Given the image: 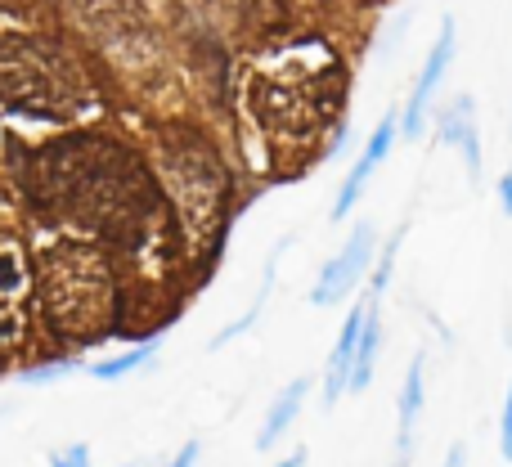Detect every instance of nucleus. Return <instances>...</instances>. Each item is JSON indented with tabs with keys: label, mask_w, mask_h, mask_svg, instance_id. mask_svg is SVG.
Segmentation results:
<instances>
[{
	"label": "nucleus",
	"mask_w": 512,
	"mask_h": 467,
	"mask_svg": "<svg viewBox=\"0 0 512 467\" xmlns=\"http://www.w3.org/2000/svg\"><path fill=\"white\" fill-rule=\"evenodd\" d=\"M360 324H364V297L355 301V310L342 319V333H337L333 351L324 364V409H333L337 400L351 391V369H355V342H360Z\"/></svg>",
	"instance_id": "obj_13"
},
{
	"label": "nucleus",
	"mask_w": 512,
	"mask_h": 467,
	"mask_svg": "<svg viewBox=\"0 0 512 467\" xmlns=\"http://www.w3.org/2000/svg\"><path fill=\"white\" fill-rule=\"evenodd\" d=\"M373 261H378V225L360 221L351 230V238L319 270L315 288H310V306H337V301H346L373 274Z\"/></svg>",
	"instance_id": "obj_7"
},
{
	"label": "nucleus",
	"mask_w": 512,
	"mask_h": 467,
	"mask_svg": "<svg viewBox=\"0 0 512 467\" xmlns=\"http://www.w3.org/2000/svg\"><path fill=\"white\" fill-rule=\"evenodd\" d=\"M36 306L63 346H90L117 333L126 288L117 279L113 247L99 238H54L36 252Z\"/></svg>",
	"instance_id": "obj_2"
},
{
	"label": "nucleus",
	"mask_w": 512,
	"mask_h": 467,
	"mask_svg": "<svg viewBox=\"0 0 512 467\" xmlns=\"http://www.w3.org/2000/svg\"><path fill=\"white\" fill-rule=\"evenodd\" d=\"M499 207H504V216H512V167L499 176Z\"/></svg>",
	"instance_id": "obj_22"
},
{
	"label": "nucleus",
	"mask_w": 512,
	"mask_h": 467,
	"mask_svg": "<svg viewBox=\"0 0 512 467\" xmlns=\"http://www.w3.org/2000/svg\"><path fill=\"white\" fill-rule=\"evenodd\" d=\"M400 140V108H387L382 113V122L373 126V135L364 140V153L355 158V167L342 176V185H337V198H333V221H346V216L360 207V198H364V189H369V180L378 176V167L391 158V144Z\"/></svg>",
	"instance_id": "obj_10"
},
{
	"label": "nucleus",
	"mask_w": 512,
	"mask_h": 467,
	"mask_svg": "<svg viewBox=\"0 0 512 467\" xmlns=\"http://www.w3.org/2000/svg\"><path fill=\"white\" fill-rule=\"evenodd\" d=\"M306 459H310V454H306V450H301V445H297V450H292L288 459H279L274 467H306Z\"/></svg>",
	"instance_id": "obj_24"
},
{
	"label": "nucleus",
	"mask_w": 512,
	"mask_h": 467,
	"mask_svg": "<svg viewBox=\"0 0 512 467\" xmlns=\"http://www.w3.org/2000/svg\"><path fill=\"white\" fill-rule=\"evenodd\" d=\"M153 167H158V180L167 189L171 212H176L189 247L194 252L216 247L234 203V176L221 149L194 126H167L153 144Z\"/></svg>",
	"instance_id": "obj_4"
},
{
	"label": "nucleus",
	"mask_w": 512,
	"mask_h": 467,
	"mask_svg": "<svg viewBox=\"0 0 512 467\" xmlns=\"http://www.w3.org/2000/svg\"><path fill=\"white\" fill-rule=\"evenodd\" d=\"M508 126H512V122H508Z\"/></svg>",
	"instance_id": "obj_26"
},
{
	"label": "nucleus",
	"mask_w": 512,
	"mask_h": 467,
	"mask_svg": "<svg viewBox=\"0 0 512 467\" xmlns=\"http://www.w3.org/2000/svg\"><path fill=\"white\" fill-rule=\"evenodd\" d=\"M198 459H203V445H198V441H185L176 454H171L167 467H198Z\"/></svg>",
	"instance_id": "obj_21"
},
{
	"label": "nucleus",
	"mask_w": 512,
	"mask_h": 467,
	"mask_svg": "<svg viewBox=\"0 0 512 467\" xmlns=\"http://www.w3.org/2000/svg\"><path fill=\"white\" fill-rule=\"evenodd\" d=\"M423 405H427V355L418 351L414 360H409L405 382H400V396H396V467H409V459H414Z\"/></svg>",
	"instance_id": "obj_12"
},
{
	"label": "nucleus",
	"mask_w": 512,
	"mask_h": 467,
	"mask_svg": "<svg viewBox=\"0 0 512 467\" xmlns=\"http://www.w3.org/2000/svg\"><path fill=\"white\" fill-rule=\"evenodd\" d=\"M122 467H167V463H158V459H131V463H122Z\"/></svg>",
	"instance_id": "obj_25"
},
{
	"label": "nucleus",
	"mask_w": 512,
	"mask_h": 467,
	"mask_svg": "<svg viewBox=\"0 0 512 467\" xmlns=\"http://www.w3.org/2000/svg\"><path fill=\"white\" fill-rule=\"evenodd\" d=\"M342 95V68L324 45H279L252 68L248 104L274 144L310 140L333 122Z\"/></svg>",
	"instance_id": "obj_3"
},
{
	"label": "nucleus",
	"mask_w": 512,
	"mask_h": 467,
	"mask_svg": "<svg viewBox=\"0 0 512 467\" xmlns=\"http://www.w3.org/2000/svg\"><path fill=\"white\" fill-rule=\"evenodd\" d=\"M432 126H436V140H441L445 149H459V153H463V162H468V176H472V185H477V180H481V167H486V153H481L477 99H472V95L445 99V104L432 113Z\"/></svg>",
	"instance_id": "obj_11"
},
{
	"label": "nucleus",
	"mask_w": 512,
	"mask_h": 467,
	"mask_svg": "<svg viewBox=\"0 0 512 467\" xmlns=\"http://www.w3.org/2000/svg\"><path fill=\"white\" fill-rule=\"evenodd\" d=\"M454 45H459V27H454V18H441L436 45L427 50L423 68H418V77H414V90H409L405 108H400V131H405V140H418V135L427 131V122H432L436 90H441L445 72H450V63H454Z\"/></svg>",
	"instance_id": "obj_9"
},
{
	"label": "nucleus",
	"mask_w": 512,
	"mask_h": 467,
	"mask_svg": "<svg viewBox=\"0 0 512 467\" xmlns=\"http://www.w3.org/2000/svg\"><path fill=\"white\" fill-rule=\"evenodd\" d=\"M306 400H310V378H292L288 387H279V396L270 400V409H265V418H261V432H256V450L270 454L274 445H279L283 436L292 432V423L301 418Z\"/></svg>",
	"instance_id": "obj_14"
},
{
	"label": "nucleus",
	"mask_w": 512,
	"mask_h": 467,
	"mask_svg": "<svg viewBox=\"0 0 512 467\" xmlns=\"http://www.w3.org/2000/svg\"><path fill=\"white\" fill-rule=\"evenodd\" d=\"M283 243H288V238H283ZM283 243L274 247V252H270V261H265V274H261V292H256V301H252L248 310H243L239 319H234V324H225L221 333H216L212 342H207V346H212V351H221V346H230L234 337H243V333H248V328H256V324H261V310H265V301H270V292H274V270H279V252H283Z\"/></svg>",
	"instance_id": "obj_16"
},
{
	"label": "nucleus",
	"mask_w": 512,
	"mask_h": 467,
	"mask_svg": "<svg viewBox=\"0 0 512 467\" xmlns=\"http://www.w3.org/2000/svg\"><path fill=\"white\" fill-rule=\"evenodd\" d=\"M499 454L512 463V378H508V396H504V414H499Z\"/></svg>",
	"instance_id": "obj_20"
},
{
	"label": "nucleus",
	"mask_w": 512,
	"mask_h": 467,
	"mask_svg": "<svg viewBox=\"0 0 512 467\" xmlns=\"http://www.w3.org/2000/svg\"><path fill=\"white\" fill-rule=\"evenodd\" d=\"M27 189L36 212L99 238L113 252L140 256L171 243V198L158 171L113 135L86 131L36 149Z\"/></svg>",
	"instance_id": "obj_1"
},
{
	"label": "nucleus",
	"mask_w": 512,
	"mask_h": 467,
	"mask_svg": "<svg viewBox=\"0 0 512 467\" xmlns=\"http://www.w3.org/2000/svg\"><path fill=\"white\" fill-rule=\"evenodd\" d=\"M81 369V360L77 355H63V360H45V364H32V369H23V382H54V378H63V373H77Z\"/></svg>",
	"instance_id": "obj_18"
},
{
	"label": "nucleus",
	"mask_w": 512,
	"mask_h": 467,
	"mask_svg": "<svg viewBox=\"0 0 512 467\" xmlns=\"http://www.w3.org/2000/svg\"><path fill=\"white\" fill-rule=\"evenodd\" d=\"M153 355H158V342L149 337V342L131 346V351H117V355H108V360H90L86 373L99 382H122V378H131V373H140L144 364H153Z\"/></svg>",
	"instance_id": "obj_17"
},
{
	"label": "nucleus",
	"mask_w": 512,
	"mask_h": 467,
	"mask_svg": "<svg viewBox=\"0 0 512 467\" xmlns=\"http://www.w3.org/2000/svg\"><path fill=\"white\" fill-rule=\"evenodd\" d=\"M50 467H90V445L86 441H72L50 450Z\"/></svg>",
	"instance_id": "obj_19"
},
{
	"label": "nucleus",
	"mask_w": 512,
	"mask_h": 467,
	"mask_svg": "<svg viewBox=\"0 0 512 467\" xmlns=\"http://www.w3.org/2000/svg\"><path fill=\"white\" fill-rule=\"evenodd\" d=\"M59 14L122 77H149L162 63L158 32L140 0H59Z\"/></svg>",
	"instance_id": "obj_6"
},
{
	"label": "nucleus",
	"mask_w": 512,
	"mask_h": 467,
	"mask_svg": "<svg viewBox=\"0 0 512 467\" xmlns=\"http://www.w3.org/2000/svg\"><path fill=\"white\" fill-rule=\"evenodd\" d=\"M36 297V274L27 265L18 238H0V355H9L27 333Z\"/></svg>",
	"instance_id": "obj_8"
},
{
	"label": "nucleus",
	"mask_w": 512,
	"mask_h": 467,
	"mask_svg": "<svg viewBox=\"0 0 512 467\" xmlns=\"http://www.w3.org/2000/svg\"><path fill=\"white\" fill-rule=\"evenodd\" d=\"M0 99L36 117H77L95 104L86 63L50 36H0Z\"/></svg>",
	"instance_id": "obj_5"
},
{
	"label": "nucleus",
	"mask_w": 512,
	"mask_h": 467,
	"mask_svg": "<svg viewBox=\"0 0 512 467\" xmlns=\"http://www.w3.org/2000/svg\"><path fill=\"white\" fill-rule=\"evenodd\" d=\"M378 292H364V324H360V342H355V369H351V391H369L373 373H378V355H382V315H378Z\"/></svg>",
	"instance_id": "obj_15"
},
{
	"label": "nucleus",
	"mask_w": 512,
	"mask_h": 467,
	"mask_svg": "<svg viewBox=\"0 0 512 467\" xmlns=\"http://www.w3.org/2000/svg\"><path fill=\"white\" fill-rule=\"evenodd\" d=\"M463 459H468V450H463V445L454 441L450 450H445V463H441V467H463Z\"/></svg>",
	"instance_id": "obj_23"
}]
</instances>
